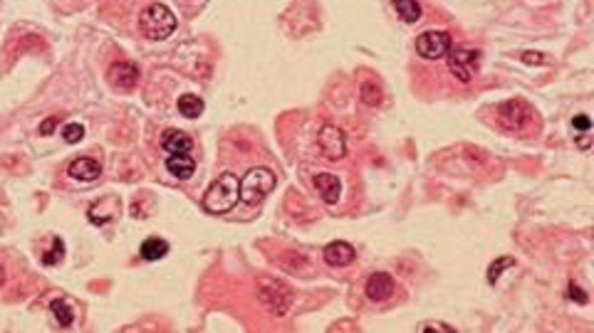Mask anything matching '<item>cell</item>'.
<instances>
[{"mask_svg":"<svg viewBox=\"0 0 594 333\" xmlns=\"http://www.w3.org/2000/svg\"><path fill=\"white\" fill-rule=\"evenodd\" d=\"M446 62H448V69L451 74L458 79V82L468 84L471 79L478 74V50L468 45H458V47H451L446 55Z\"/></svg>","mask_w":594,"mask_h":333,"instance_id":"5b68a950","label":"cell"},{"mask_svg":"<svg viewBox=\"0 0 594 333\" xmlns=\"http://www.w3.org/2000/svg\"><path fill=\"white\" fill-rule=\"evenodd\" d=\"M176 25H179V20H176V15L171 13V8L163 6V3H151V6L144 8L142 15H139V30H142V35L151 42H161V40H166V37H171Z\"/></svg>","mask_w":594,"mask_h":333,"instance_id":"7a4b0ae2","label":"cell"},{"mask_svg":"<svg viewBox=\"0 0 594 333\" xmlns=\"http://www.w3.org/2000/svg\"><path fill=\"white\" fill-rule=\"evenodd\" d=\"M3 281H6V267L0 264V284H3Z\"/></svg>","mask_w":594,"mask_h":333,"instance_id":"4dcf8cb0","label":"cell"},{"mask_svg":"<svg viewBox=\"0 0 594 333\" xmlns=\"http://www.w3.org/2000/svg\"><path fill=\"white\" fill-rule=\"evenodd\" d=\"M205 104L201 97H196V94H184V97H179V114L184 116V119H198L201 114H203Z\"/></svg>","mask_w":594,"mask_h":333,"instance_id":"ac0fdd59","label":"cell"},{"mask_svg":"<svg viewBox=\"0 0 594 333\" xmlns=\"http://www.w3.org/2000/svg\"><path fill=\"white\" fill-rule=\"evenodd\" d=\"M322 257L330 267H349L354 260H357V252L349 242L344 240H335L322 250Z\"/></svg>","mask_w":594,"mask_h":333,"instance_id":"7c38bea8","label":"cell"},{"mask_svg":"<svg viewBox=\"0 0 594 333\" xmlns=\"http://www.w3.org/2000/svg\"><path fill=\"white\" fill-rule=\"evenodd\" d=\"M572 126H574V129H579V131H589V129H592V119H589L587 114H579V116H574V119H572Z\"/></svg>","mask_w":594,"mask_h":333,"instance_id":"83f0119b","label":"cell"},{"mask_svg":"<svg viewBox=\"0 0 594 333\" xmlns=\"http://www.w3.org/2000/svg\"><path fill=\"white\" fill-rule=\"evenodd\" d=\"M315 187L327 205H335L337 200H339V195H342V183H339L337 176H332V173H317Z\"/></svg>","mask_w":594,"mask_h":333,"instance_id":"5bb4252c","label":"cell"},{"mask_svg":"<svg viewBox=\"0 0 594 333\" xmlns=\"http://www.w3.org/2000/svg\"><path fill=\"white\" fill-rule=\"evenodd\" d=\"M567 294H569V299H572V302H577V304H589V294L584 292V289H579L577 284H574V281H569Z\"/></svg>","mask_w":594,"mask_h":333,"instance_id":"4316f807","label":"cell"},{"mask_svg":"<svg viewBox=\"0 0 594 333\" xmlns=\"http://www.w3.org/2000/svg\"><path fill=\"white\" fill-rule=\"evenodd\" d=\"M317 146L327 161H342L347 156V136L339 126L322 124L320 134H317Z\"/></svg>","mask_w":594,"mask_h":333,"instance_id":"ba28073f","label":"cell"},{"mask_svg":"<svg viewBox=\"0 0 594 333\" xmlns=\"http://www.w3.org/2000/svg\"><path fill=\"white\" fill-rule=\"evenodd\" d=\"M532 116H535V111L525 99H508L498 109L500 126L508 131H522L532 121Z\"/></svg>","mask_w":594,"mask_h":333,"instance_id":"52a82bcc","label":"cell"},{"mask_svg":"<svg viewBox=\"0 0 594 333\" xmlns=\"http://www.w3.org/2000/svg\"><path fill=\"white\" fill-rule=\"evenodd\" d=\"M58 124H60V116H50V119L40 126V134H42V136H50V134L55 131V126H58Z\"/></svg>","mask_w":594,"mask_h":333,"instance_id":"f1b7e54d","label":"cell"},{"mask_svg":"<svg viewBox=\"0 0 594 333\" xmlns=\"http://www.w3.org/2000/svg\"><path fill=\"white\" fill-rule=\"evenodd\" d=\"M508 267H515V260H513V257H498V260L488 267V284H495Z\"/></svg>","mask_w":594,"mask_h":333,"instance_id":"603a6c76","label":"cell"},{"mask_svg":"<svg viewBox=\"0 0 594 333\" xmlns=\"http://www.w3.org/2000/svg\"><path fill=\"white\" fill-rule=\"evenodd\" d=\"M419 331H433V333H456V328L448 326V323H441V321H424L419 326Z\"/></svg>","mask_w":594,"mask_h":333,"instance_id":"d4e9b609","label":"cell"},{"mask_svg":"<svg viewBox=\"0 0 594 333\" xmlns=\"http://www.w3.org/2000/svg\"><path fill=\"white\" fill-rule=\"evenodd\" d=\"M107 79L116 92H132L139 82V67L132 59H119L107 69Z\"/></svg>","mask_w":594,"mask_h":333,"instance_id":"9c48e42d","label":"cell"},{"mask_svg":"<svg viewBox=\"0 0 594 333\" xmlns=\"http://www.w3.org/2000/svg\"><path fill=\"white\" fill-rule=\"evenodd\" d=\"M453 47V40L446 30H428V32H421L416 37V52H419L421 59H441L448 55V50Z\"/></svg>","mask_w":594,"mask_h":333,"instance_id":"8992f818","label":"cell"},{"mask_svg":"<svg viewBox=\"0 0 594 333\" xmlns=\"http://www.w3.org/2000/svg\"><path fill=\"white\" fill-rule=\"evenodd\" d=\"M258 299L278 318L285 316L295 302L292 289L283 279H275V276H258Z\"/></svg>","mask_w":594,"mask_h":333,"instance_id":"277c9868","label":"cell"},{"mask_svg":"<svg viewBox=\"0 0 594 333\" xmlns=\"http://www.w3.org/2000/svg\"><path fill=\"white\" fill-rule=\"evenodd\" d=\"M278 185V178L270 168L258 166L250 168L245 176L238 180V193H241V200L245 205H260Z\"/></svg>","mask_w":594,"mask_h":333,"instance_id":"3957f363","label":"cell"},{"mask_svg":"<svg viewBox=\"0 0 594 333\" xmlns=\"http://www.w3.org/2000/svg\"><path fill=\"white\" fill-rule=\"evenodd\" d=\"M62 257H65V242L60 240V237H53V247H50V250L42 255V264H45V267H55V264H60V262H62Z\"/></svg>","mask_w":594,"mask_h":333,"instance_id":"7402d4cb","label":"cell"},{"mask_svg":"<svg viewBox=\"0 0 594 333\" xmlns=\"http://www.w3.org/2000/svg\"><path fill=\"white\" fill-rule=\"evenodd\" d=\"M394 276L389 274V271H374L372 276L367 279V287H364V292H367V297L372 299V302H386V299L394 297Z\"/></svg>","mask_w":594,"mask_h":333,"instance_id":"30bf717a","label":"cell"},{"mask_svg":"<svg viewBox=\"0 0 594 333\" xmlns=\"http://www.w3.org/2000/svg\"><path fill=\"white\" fill-rule=\"evenodd\" d=\"M50 311H53L55 321H58L62 328H69L74 323V309L69 306L67 299H62V297L53 299V302H50Z\"/></svg>","mask_w":594,"mask_h":333,"instance_id":"d6986e66","label":"cell"},{"mask_svg":"<svg viewBox=\"0 0 594 333\" xmlns=\"http://www.w3.org/2000/svg\"><path fill=\"white\" fill-rule=\"evenodd\" d=\"M67 176L77 183H95L97 178L102 176V166L97 158H90V156L74 158V161L67 166Z\"/></svg>","mask_w":594,"mask_h":333,"instance_id":"8fae6325","label":"cell"},{"mask_svg":"<svg viewBox=\"0 0 594 333\" xmlns=\"http://www.w3.org/2000/svg\"><path fill=\"white\" fill-rule=\"evenodd\" d=\"M391 3H394V10L399 13L404 22H416L421 17V6L416 0H391Z\"/></svg>","mask_w":594,"mask_h":333,"instance_id":"ffe728a7","label":"cell"},{"mask_svg":"<svg viewBox=\"0 0 594 333\" xmlns=\"http://www.w3.org/2000/svg\"><path fill=\"white\" fill-rule=\"evenodd\" d=\"M168 250H171V247H168V242L166 240H161V237H149V240H144L142 242V260H147V262H158V260H163V257L168 255Z\"/></svg>","mask_w":594,"mask_h":333,"instance_id":"e0dca14e","label":"cell"},{"mask_svg":"<svg viewBox=\"0 0 594 333\" xmlns=\"http://www.w3.org/2000/svg\"><path fill=\"white\" fill-rule=\"evenodd\" d=\"M62 139L67 141L69 146H74V143H79V141L84 139V126L77 124V121H69V124H65L62 129Z\"/></svg>","mask_w":594,"mask_h":333,"instance_id":"cb8c5ba5","label":"cell"},{"mask_svg":"<svg viewBox=\"0 0 594 333\" xmlns=\"http://www.w3.org/2000/svg\"><path fill=\"white\" fill-rule=\"evenodd\" d=\"M161 148L166 153H189L194 148V141L189 134L179 129H166L161 134Z\"/></svg>","mask_w":594,"mask_h":333,"instance_id":"2e32d148","label":"cell"},{"mask_svg":"<svg viewBox=\"0 0 594 333\" xmlns=\"http://www.w3.org/2000/svg\"><path fill=\"white\" fill-rule=\"evenodd\" d=\"M359 94H362V101L367 106H379V104H382V89H379L377 82H372V79L362 82V89H359Z\"/></svg>","mask_w":594,"mask_h":333,"instance_id":"44dd1931","label":"cell"},{"mask_svg":"<svg viewBox=\"0 0 594 333\" xmlns=\"http://www.w3.org/2000/svg\"><path fill=\"white\" fill-rule=\"evenodd\" d=\"M520 59L525 64H530V67H542V64H547V57L542 52H522Z\"/></svg>","mask_w":594,"mask_h":333,"instance_id":"484cf974","label":"cell"},{"mask_svg":"<svg viewBox=\"0 0 594 333\" xmlns=\"http://www.w3.org/2000/svg\"><path fill=\"white\" fill-rule=\"evenodd\" d=\"M589 143H592V141H589V136H587V134L579 136V141H577V146H579V148H589Z\"/></svg>","mask_w":594,"mask_h":333,"instance_id":"f546056e","label":"cell"},{"mask_svg":"<svg viewBox=\"0 0 594 333\" xmlns=\"http://www.w3.org/2000/svg\"><path fill=\"white\" fill-rule=\"evenodd\" d=\"M166 171L174 178H179V180H189V178H194V173H196V161L189 156V153H168Z\"/></svg>","mask_w":594,"mask_h":333,"instance_id":"9a60e30c","label":"cell"},{"mask_svg":"<svg viewBox=\"0 0 594 333\" xmlns=\"http://www.w3.org/2000/svg\"><path fill=\"white\" fill-rule=\"evenodd\" d=\"M119 210H121L119 198H104V200H100V203L90 205L87 218H90L92 225H107L119 215Z\"/></svg>","mask_w":594,"mask_h":333,"instance_id":"4fadbf2b","label":"cell"},{"mask_svg":"<svg viewBox=\"0 0 594 333\" xmlns=\"http://www.w3.org/2000/svg\"><path fill=\"white\" fill-rule=\"evenodd\" d=\"M238 200H241V193H238V178L233 176V173H223V176H218L216 180L205 187L203 198H201V205H203V210L210 215H226L236 208Z\"/></svg>","mask_w":594,"mask_h":333,"instance_id":"6da1fadb","label":"cell"}]
</instances>
